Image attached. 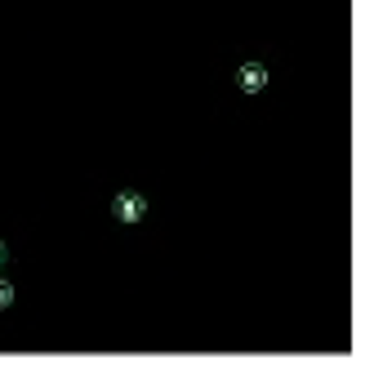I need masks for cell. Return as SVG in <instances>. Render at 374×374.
Listing matches in <instances>:
<instances>
[{"label":"cell","mask_w":374,"mask_h":374,"mask_svg":"<svg viewBox=\"0 0 374 374\" xmlns=\"http://www.w3.org/2000/svg\"><path fill=\"white\" fill-rule=\"evenodd\" d=\"M236 80H240V89H245V94H259L263 85H268V67H263V63H245L236 71Z\"/></svg>","instance_id":"7a4b0ae2"},{"label":"cell","mask_w":374,"mask_h":374,"mask_svg":"<svg viewBox=\"0 0 374 374\" xmlns=\"http://www.w3.org/2000/svg\"><path fill=\"white\" fill-rule=\"evenodd\" d=\"M112 210H116L120 223H138V219H148V201H143L138 192H116Z\"/></svg>","instance_id":"6da1fadb"},{"label":"cell","mask_w":374,"mask_h":374,"mask_svg":"<svg viewBox=\"0 0 374 374\" xmlns=\"http://www.w3.org/2000/svg\"><path fill=\"white\" fill-rule=\"evenodd\" d=\"M9 259V250H5V240H0V263H5Z\"/></svg>","instance_id":"277c9868"},{"label":"cell","mask_w":374,"mask_h":374,"mask_svg":"<svg viewBox=\"0 0 374 374\" xmlns=\"http://www.w3.org/2000/svg\"><path fill=\"white\" fill-rule=\"evenodd\" d=\"M9 303H14V285H9V281H0V312H5Z\"/></svg>","instance_id":"3957f363"}]
</instances>
